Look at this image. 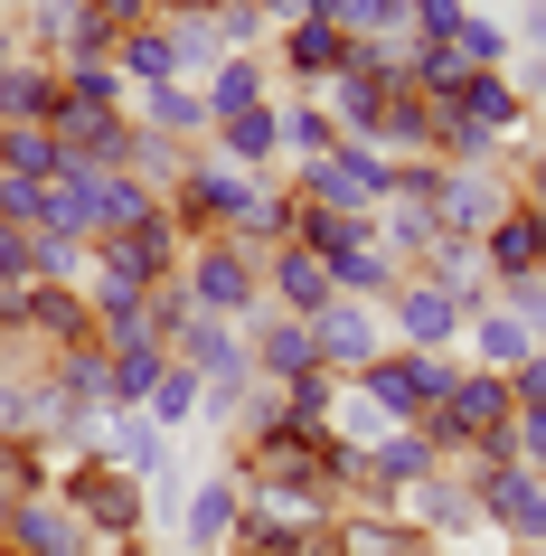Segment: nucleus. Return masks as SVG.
<instances>
[{"instance_id": "aec40b11", "label": "nucleus", "mask_w": 546, "mask_h": 556, "mask_svg": "<svg viewBox=\"0 0 546 556\" xmlns=\"http://www.w3.org/2000/svg\"><path fill=\"white\" fill-rule=\"evenodd\" d=\"M161 368H170V350H161V340H142V330L104 340V406H151Z\"/></svg>"}, {"instance_id": "b1692460", "label": "nucleus", "mask_w": 546, "mask_h": 556, "mask_svg": "<svg viewBox=\"0 0 546 556\" xmlns=\"http://www.w3.org/2000/svg\"><path fill=\"white\" fill-rule=\"evenodd\" d=\"M170 358H179V368H199V378H227V368H245V330L189 312V321L170 330Z\"/></svg>"}, {"instance_id": "72a5a7b5", "label": "nucleus", "mask_w": 546, "mask_h": 556, "mask_svg": "<svg viewBox=\"0 0 546 556\" xmlns=\"http://www.w3.org/2000/svg\"><path fill=\"white\" fill-rule=\"evenodd\" d=\"M245 396H255V358H245V368H227V378H207V406H199V425L236 434V425H245Z\"/></svg>"}, {"instance_id": "ddd939ff", "label": "nucleus", "mask_w": 546, "mask_h": 556, "mask_svg": "<svg viewBox=\"0 0 546 556\" xmlns=\"http://www.w3.org/2000/svg\"><path fill=\"white\" fill-rule=\"evenodd\" d=\"M340 66H348V38L330 29V20H292V29H274V76H283V94L330 86Z\"/></svg>"}, {"instance_id": "a878e982", "label": "nucleus", "mask_w": 546, "mask_h": 556, "mask_svg": "<svg viewBox=\"0 0 546 556\" xmlns=\"http://www.w3.org/2000/svg\"><path fill=\"white\" fill-rule=\"evenodd\" d=\"M66 86H58V66L48 58H20L10 66V86H0V123H58Z\"/></svg>"}, {"instance_id": "c9c22d12", "label": "nucleus", "mask_w": 546, "mask_h": 556, "mask_svg": "<svg viewBox=\"0 0 546 556\" xmlns=\"http://www.w3.org/2000/svg\"><path fill=\"white\" fill-rule=\"evenodd\" d=\"M509 179H518V199H528V207H546V114H537V132H528V142H518Z\"/></svg>"}, {"instance_id": "9b49d317", "label": "nucleus", "mask_w": 546, "mask_h": 556, "mask_svg": "<svg viewBox=\"0 0 546 556\" xmlns=\"http://www.w3.org/2000/svg\"><path fill=\"white\" fill-rule=\"evenodd\" d=\"M312 340H320V368H330V378H358L368 358L396 350V340H386V302H348V293H330V312L312 321Z\"/></svg>"}, {"instance_id": "1a4fd4ad", "label": "nucleus", "mask_w": 546, "mask_h": 556, "mask_svg": "<svg viewBox=\"0 0 546 556\" xmlns=\"http://www.w3.org/2000/svg\"><path fill=\"white\" fill-rule=\"evenodd\" d=\"M461 321H471V312H461L453 293H433L424 274H405L396 293H386V340H396V350H433V358H461Z\"/></svg>"}, {"instance_id": "473e14b6", "label": "nucleus", "mask_w": 546, "mask_h": 556, "mask_svg": "<svg viewBox=\"0 0 546 556\" xmlns=\"http://www.w3.org/2000/svg\"><path fill=\"white\" fill-rule=\"evenodd\" d=\"M471 0H405V48H453Z\"/></svg>"}, {"instance_id": "e433bc0d", "label": "nucleus", "mask_w": 546, "mask_h": 556, "mask_svg": "<svg viewBox=\"0 0 546 556\" xmlns=\"http://www.w3.org/2000/svg\"><path fill=\"white\" fill-rule=\"evenodd\" d=\"M509 86L528 94V114H546V48H518V66H509Z\"/></svg>"}, {"instance_id": "2f4dec72", "label": "nucleus", "mask_w": 546, "mask_h": 556, "mask_svg": "<svg viewBox=\"0 0 546 556\" xmlns=\"http://www.w3.org/2000/svg\"><path fill=\"white\" fill-rule=\"evenodd\" d=\"M161 20V0H86V38H94V58H114L132 29H151Z\"/></svg>"}, {"instance_id": "9d476101", "label": "nucleus", "mask_w": 546, "mask_h": 556, "mask_svg": "<svg viewBox=\"0 0 546 556\" xmlns=\"http://www.w3.org/2000/svg\"><path fill=\"white\" fill-rule=\"evenodd\" d=\"M0 556H94V538L66 509V491H29L0 509Z\"/></svg>"}, {"instance_id": "c756f323", "label": "nucleus", "mask_w": 546, "mask_h": 556, "mask_svg": "<svg viewBox=\"0 0 546 556\" xmlns=\"http://www.w3.org/2000/svg\"><path fill=\"white\" fill-rule=\"evenodd\" d=\"M199 406H207V378L170 358V368H161V387H151V406H142V415L161 425V434H189V425H199Z\"/></svg>"}, {"instance_id": "6ab92c4d", "label": "nucleus", "mask_w": 546, "mask_h": 556, "mask_svg": "<svg viewBox=\"0 0 546 556\" xmlns=\"http://www.w3.org/2000/svg\"><path fill=\"white\" fill-rule=\"evenodd\" d=\"M292 217H302L292 179H255V189H245V207H236L217 236H227V245H245V255H274V245H292Z\"/></svg>"}, {"instance_id": "7c9ffc66", "label": "nucleus", "mask_w": 546, "mask_h": 556, "mask_svg": "<svg viewBox=\"0 0 546 556\" xmlns=\"http://www.w3.org/2000/svg\"><path fill=\"white\" fill-rule=\"evenodd\" d=\"M58 86H66V104H94V114H132V86H123V66H114V58H76V66H58Z\"/></svg>"}, {"instance_id": "49530a36", "label": "nucleus", "mask_w": 546, "mask_h": 556, "mask_svg": "<svg viewBox=\"0 0 546 556\" xmlns=\"http://www.w3.org/2000/svg\"><path fill=\"white\" fill-rule=\"evenodd\" d=\"M0 29H10V10H0Z\"/></svg>"}, {"instance_id": "20e7f679", "label": "nucleus", "mask_w": 546, "mask_h": 556, "mask_svg": "<svg viewBox=\"0 0 546 556\" xmlns=\"http://www.w3.org/2000/svg\"><path fill=\"white\" fill-rule=\"evenodd\" d=\"M453 378H461V358H433V350H386V358L358 368V387L386 406V425H424V415L453 396Z\"/></svg>"}, {"instance_id": "f3484780", "label": "nucleus", "mask_w": 546, "mask_h": 556, "mask_svg": "<svg viewBox=\"0 0 546 556\" xmlns=\"http://www.w3.org/2000/svg\"><path fill=\"white\" fill-rule=\"evenodd\" d=\"M481 264H490V283H499V293H509V283H528V274H546V207L518 199L509 217L481 236Z\"/></svg>"}, {"instance_id": "393cba45", "label": "nucleus", "mask_w": 546, "mask_h": 556, "mask_svg": "<svg viewBox=\"0 0 546 556\" xmlns=\"http://www.w3.org/2000/svg\"><path fill=\"white\" fill-rule=\"evenodd\" d=\"M377 245H386V255H396L405 274H415V264H424L433 245H443V217H433L424 199H386V207H377Z\"/></svg>"}, {"instance_id": "37998d69", "label": "nucleus", "mask_w": 546, "mask_h": 556, "mask_svg": "<svg viewBox=\"0 0 546 556\" xmlns=\"http://www.w3.org/2000/svg\"><path fill=\"white\" fill-rule=\"evenodd\" d=\"M302 556H330V538H320V547H302Z\"/></svg>"}, {"instance_id": "2eb2a0df", "label": "nucleus", "mask_w": 546, "mask_h": 556, "mask_svg": "<svg viewBox=\"0 0 546 556\" xmlns=\"http://www.w3.org/2000/svg\"><path fill=\"white\" fill-rule=\"evenodd\" d=\"M537 350H546V340H537L528 321H518V312H509L499 293H490L481 312L461 321V358H471V368H490V378H509V368H528Z\"/></svg>"}, {"instance_id": "c03bdc74", "label": "nucleus", "mask_w": 546, "mask_h": 556, "mask_svg": "<svg viewBox=\"0 0 546 556\" xmlns=\"http://www.w3.org/2000/svg\"><path fill=\"white\" fill-rule=\"evenodd\" d=\"M471 10H499V0H471Z\"/></svg>"}, {"instance_id": "a18cd8bd", "label": "nucleus", "mask_w": 546, "mask_h": 556, "mask_svg": "<svg viewBox=\"0 0 546 556\" xmlns=\"http://www.w3.org/2000/svg\"><path fill=\"white\" fill-rule=\"evenodd\" d=\"M0 330H10V302H0Z\"/></svg>"}, {"instance_id": "6e6552de", "label": "nucleus", "mask_w": 546, "mask_h": 556, "mask_svg": "<svg viewBox=\"0 0 546 556\" xmlns=\"http://www.w3.org/2000/svg\"><path fill=\"white\" fill-rule=\"evenodd\" d=\"M471 491H481V519H490V538H499V547L546 556V471L509 463V471H481Z\"/></svg>"}, {"instance_id": "4be33fe9", "label": "nucleus", "mask_w": 546, "mask_h": 556, "mask_svg": "<svg viewBox=\"0 0 546 556\" xmlns=\"http://www.w3.org/2000/svg\"><path fill=\"white\" fill-rule=\"evenodd\" d=\"M132 123H142V132H170V142H189V151L217 132V114H207L199 86H151V94H132Z\"/></svg>"}, {"instance_id": "4468645a", "label": "nucleus", "mask_w": 546, "mask_h": 556, "mask_svg": "<svg viewBox=\"0 0 546 556\" xmlns=\"http://www.w3.org/2000/svg\"><path fill=\"white\" fill-rule=\"evenodd\" d=\"M245 358H255V378L292 387V378H312V368H320V340H312V321H292V312L264 302L255 321H245Z\"/></svg>"}, {"instance_id": "4c0bfd02", "label": "nucleus", "mask_w": 546, "mask_h": 556, "mask_svg": "<svg viewBox=\"0 0 546 556\" xmlns=\"http://www.w3.org/2000/svg\"><path fill=\"white\" fill-rule=\"evenodd\" d=\"M509 396H518V415H546V350L528 368H509Z\"/></svg>"}, {"instance_id": "5701e85b", "label": "nucleus", "mask_w": 546, "mask_h": 556, "mask_svg": "<svg viewBox=\"0 0 546 556\" xmlns=\"http://www.w3.org/2000/svg\"><path fill=\"white\" fill-rule=\"evenodd\" d=\"M274 114H283V170H302V161H330V151L348 142L340 123H330V104H320V94H274Z\"/></svg>"}, {"instance_id": "dca6fc26", "label": "nucleus", "mask_w": 546, "mask_h": 556, "mask_svg": "<svg viewBox=\"0 0 546 556\" xmlns=\"http://www.w3.org/2000/svg\"><path fill=\"white\" fill-rule=\"evenodd\" d=\"M330 293H340V283H330V264H320L312 245H274V255H264V302H274V312L320 321V312H330Z\"/></svg>"}, {"instance_id": "7ed1b4c3", "label": "nucleus", "mask_w": 546, "mask_h": 556, "mask_svg": "<svg viewBox=\"0 0 546 556\" xmlns=\"http://www.w3.org/2000/svg\"><path fill=\"white\" fill-rule=\"evenodd\" d=\"M58 491H66V509L86 519V538H94V547H123V538H151V491L132 481V471H114V463H94V453H86V463L66 471Z\"/></svg>"}, {"instance_id": "f257e3e1", "label": "nucleus", "mask_w": 546, "mask_h": 556, "mask_svg": "<svg viewBox=\"0 0 546 556\" xmlns=\"http://www.w3.org/2000/svg\"><path fill=\"white\" fill-rule=\"evenodd\" d=\"M537 132L528 114V94L509 76H471L453 94V114H443V161H518V142Z\"/></svg>"}, {"instance_id": "f8f14e48", "label": "nucleus", "mask_w": 546, "mask_h": 556, "mask_svg": "<svg viewBox=\"0 0 546 556\" xmlns=\"http://www.w3.org/2000/svg\"><path fill=\"white\" fill-rule=\"evenodd\" d=\"M236 509H245V481H236L227 463L199 471V481H179V556H227Z\"/></svg>"}, {"instance_id": "de8ad7c7", "label": "nucleus", "mask_w": 546, "mask_h": 556, "mask_svg": "<svg viewBox=\"0 0 546 556\" xmlns=\"http://www.w3.org/2000/svg\"><path fill=\"white\" fill-rule=\"evenodd\" d=\"M0 509H10V500H0Z\"/></svg>"}, {"instance_id": "cd10ccee", "label": "nucleus", "mask_w": 546, "mask_h": 556, "mask_svg": "<svg viewBox=\"0 0 546 556\" xmlns=\"http://www.w3.org/2000/svg\"><path fill=\"white\" fill-rule=\"evenodd\" d=\"M123 170H132L151 199L170 207V199H179V179H189V142H170V132H142V123H132V161H123Z\"/></svg>"}, {"instance_id": "a19ab883", "label": "nucleus", "mask_w": 546, "mask_h": 556, "mask_svg": "<svg viewBox=\"0 0 546 556\" xmlns=\"http://www.w3.org/2000/svg\"><path fill=\"white\" fill-rule=\"evenodd\" d=\"M29 58V48H20V29H0V86H10V66Z\"/></svg>"}, {"instance_id": "bb28decb", "label": "nucleus", "mask_w": 546, "mask_h": 556, "mask_svg": "<svg viewBox=\"0 0 546 556\" xmlns=\"http://www.w3.org/2000/svg\"><path fill=\"white\" fill-rule=\"evenodd\" d=\"M453 58L471 66V76H509V66H518V29L499 20V10H471L461 38H453Z\"/></svg>"}, {"instance_id": "39448f33", "label": "nucleus", "mask_w": 546, "mask_h": 556, "mask_svg": "<svg viewBox=\"0 0 546 556\" xmlns=\"http://www.w3.org/2000/svg\"><path fill=\"white\" fill-rule=\"evenodd\" d=\"M94 463H114V471H132L151 500H170V481H179V434H161L142 406H114V415H94Z\"/></svg>"}, {"instance_id": "79ce46f5", "label": "nucleus", "mask_w": 546, "mask_h": 556, "mask_svg": "<svg viewBox=\"0 0 546 556\" xmlns=\"http://www.w3.org/2000/svg\"><path fill=\"white\" fill-rule=\"evenodd\" d=\"M94 556H151V538H123V547H94Z\"/></svg>"}, {"instance_id": "423d86ee", "label": "nucleus", "mask_w": 546, "mask_h": 556, "mask_svg": "<svg viewBox=\"0 0 546 556\" xmlns=\"http://www.w3.org/2000/svg\"><path fill=\"white\" fill-rule=\"evenodd\" d=\"M509 207H518L509 161H443V179H433V217H443V236H490Z\"/></svg>"}, {"instance_id": "f704fd0d", "label": "nucleus", "mask_w": 546, "mask_h": 556, "mask_svg": "<svg viewBox=\"0 0 546 556\" xmlns=\"http://www.w3.org/2000/svg\"><path fill=\"white\" fill-rule=\"evenodd\" d=\"M29 283H38V236L29 227H0V302L29 293Z\"/></svg>"}, {"instance_id": "0eeeda50", "label": "nucleus", "mask_w": 546, "mask_h": 556, "mask_svg": "<svg viewBox=\"0 0 546 556\" xmlns=\"http://www.w3.org/2000/svg\"><path fill=\"white\" fill-rule=\"evenodd\" d=\"M396 519L415 528V538H433L443 556H461L471 538H490V519H481V491H471V481H461L453 463H443V471H424V481H415V491L396 500Z\"/></svg>"}, {"instance_id": "c85d7f7f", "label": "nucleus", "mask_w": 546, "mask_h": 556, "mask_svg": "<svg viewBox=\"0 0 546 556\" xmlns=\"http://www.w3.org/2000/svg\"><path fill=\"white\" fill-rule=\"evenodd\" d=\"M0 170H10V179H58L66 151H58L48 123H0Z\"/></svg>"}, {"instance_id": "ea45409f", "label": "nucleus", "mask_w": 546, "mask_h": 556, "mask_svg": "<svg viewBox=\"0 0 546 556\" xmlns=\"http://www.w3.org/2000/svg\"><path fill=\"white\" fill-rule=\"evenodd\" d=\"M255 10H264V20H274V29H292V20H312L320 0H255Z\"/></svg>"}, {"instance_id": "a211bd4d", "label": "nucleus", "mask_w": 546, "mask_h": 556, "mask_svg": "<svg viewBox=\"0 0 546 556\" xmlns=\"http://www.w3.org/2000/svg\"><path fill=\"white\" fill-rule=\"evenodd\" d=\"M207 114L217 123H236V114H255V104H274L283 94V76H274V48H245V58H217L207 66Z\"/></svg>"}, {"instance_id": "f03ea898", "label": "nucleus", "mask_w": 546, "mask_h": 556, "mask_svg": "<svg viewBox=\"0 0 546 556\" xmlns=\"http://www.w3.org/2000/svg\"><path fill=\"white\" fill-rule=\"evenodd\" d=\"M179 293L199 302L207 321H255L264 312V255H245V245H227V236H199L189 255H179Z\"/></svg>"}, {"instance_id": "412c9836", "label": "nucleus", "mask_w": 546, "mask_h": 556, "mask_svg": "<svg viewBox=\"0 0 546 556\" xmlns=\"http://www.w3.org/2000/svg\"><path fill=\"white\" fill-rule=\"evenodd\" d=\"M415 274H424L433 293H453L461 312H481V302L499 293V283H490V264H481V236H443V245H433V255L415 264Z\"/></svg>"}, {"instance_id": "58836bf2", "label": "nucleus", "mask_w": 546, "mask_h": 556, "mask_svg": "<svg viewBox=\"0 0 546 556\" xmlns=\"http://www.w3.org/2000/svg\"><path fill=\"white\" fill-rule=\"evenodd\" d=\"M509 29H518V48H546V0H528V10H518Z\"/></svg>"}]
</instances>
